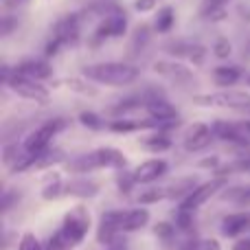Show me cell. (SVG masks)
Listing matches in <instances>:
<instances>
[{
	"instance_id": "5",
	"label": "cell",
	"mask_w": 250,
	"mask_h": 250,
	"mask_svg": "<svg viewBox=\"0 0 250 250\" xmlns=\"http://www.w3.org/2000/svg\"><path fill=\"white\" fill-rule=\"evenodd\" d=\"M195 105H204V108H229L237 110V112L250 114V95L239 90H222V92H211V95H195L193 97Z\"/></svg>"
},
{
	"instance_id": "32",
	"label": "cell",
	"mask_w": 250,
	"mask_h": 250,
	"mask_svg": "<svg viewBox=\"0 0 250 250\" xmlns=\"http://www.w3.org/2000/svg\"><path fill=\"white\" fill-rule=\"evenodd\" d=\"M154 2L156 0H136L134 7H136L138 11H149V9H154Z\"/></svg>"
},
{
	"instance_id": "23",
	"label": "cell",
	"mask_w": 250,
	"mask_h": 250,
	"mask_svg": "<svg viewBox=\"0 0 250 250\" xmlns=\"http://www.w3.org/2000/svg\"><path fill=\"white\" fill-rule=\"evenodd\" d=\"M154 233H156V237H160L163 242H171V239L176 237V226H173L171 222H160L154 229Z\"/></svg>"
},
{
	"instance_id": "1",
	"label": "cell",
	"mask_w": 250,
	"mask_h": 250,
	"mask_svg": "<svg viewBox=\"0 0 250 250\" xmlns=\"http://www.w3.org/2000/svg\"><path fill=\"white\" fill-rule=\"evenodd\" d=\"M149 222V211L147 208H125V211H108L104 213L97 230V239L101 244H112L114 237L121 233H134L147 226Z\"/></svg>"
},
{
	"instance_id": "10",
	"label": "cell",
	"mask_w": 250,
	"mask_h": 250,
	"mask_svg": "<svg viewBox=\"0 0 250 250\" xmlns=\"http://www.w3.org/2000/svg\"><path fill=\"white\" fill-rule=\"evenodd\" d=\"M224 187V178H217V180H208V182H202V185H198L193 191H191L187 198H182L180 207L178 208H189V211H198L200 207H202L204 202H208V200L213 198V195L217 193V191Z\"/></svg>"
},
{
	"instance_id": "29",
	"label": "cell",
	"mask_w": 250,
	"mask_h": 250,
	"mask_svg": "<svg viewBox=\"0 0 250 250\" xmlns=\"http://www.w3.org/2000/svg\"><path fill=\"white\" fill-rule=\"evenodd\" d=\"M79 121L86 125V127H90V129H99L101 125H104V123H101V119L97 117L95 112H82V114H79Z\"/></svg>"
},
{
	"instance_id": "20",
	"label": "cell",
	"mask_w": 250,
	"mask_h": 250,
	"mask_svg": "<svg viewBox=\"0 0 250 250\" xmlns=\"http://www.w3.org/2000/svg\"><path fill=\"white\" fill-rule=\"evenodd\" d=\"M97 191H99L97 182H90V180H75L64 187V193L77 195V198H92Z\"/></svg>"
},
{
	"instance_id": "36",
	"label": "cell",
	"mask_w": 250,
	"mask_h": 250,
	"mask_svg": "<svg viewBox=\"0 0 250 250\" xmlns=\"http://www.w3.org/2000/svg\"><path fill=\"white\" fill-rule=\"evenodd\" d=\"M244 165H248V169H250V154H248V158L244 160Z\"/></svg>"
},
{
	"instance_id": "17",
	"label": "cell",
	"mask_w": 250,
	"mask_h": 250,
	"mask_svg": "<svg viewBox=\"0 0 250 250\" xmlns=\"http://www.w3.org/2000/svg\"><path fill=\"white\" fill-rule=\"evenodd\" d=\"M239 129L242 127H237V125H233V123H226V121H215L213 123V134H215L217 138L229 141V143H237V145H248L244 132H239Z\"/></svg>"
},
{
	"instance_id": "12",
	"label": "cell",
	"mask_w": 250,
	"mask_h": 250,
	"mask_svg": "<svg viewBox=\"0 0 250 250\" xmlns=\"http://www.w3.org/2000/svg\"><path fill=\"white\" fill-rule=\"evenodd\" d=\"M169 169L167 160H158V158H151L141 163L136 169H134V180L136 185H149V182L158 180L160 176H165Z\"/></svg>"
},
{
	"instance_id": "18",
	"label": "cell",
	"mask_w": 250,
	"mask_h": 250,
	"mask_svg": "<svg viewBox=\"0 0 250 250\" xmlns=\"http://www.w3.org/2000/svg\"><path fill=\"white\" fill-rule=\"evenodd\" d=\"M242 79V70L237 66H217L213 70V82L217 83L220 88H230Z\"/></svg>"
},
{
	"instance_id": "30",
	"label": "cell",
	"mask_w": 250,
	"mask_h": 250,
	"mask_svg": "<svg viewBox=\"0 0 250 250\" xmlns=\"http://www.w3.org/2000/svg\"><path fill=\"white\" fill-rule=\"evenodd\" d=\"M213 53H215L220 60H226V57L230 55V42L229 40H224V38H220L215 42V46H213Z\"/></svg>"
},
{
	"instance_id": "37",
	"label": "cell",
	"mask_w": 250,
	"mask_h": 250,
	"mask_svg": "<svg viewBox=\"0 0 250 250\" xmlns=\"http://www.w3.org/2000/svg\"><path fill=\"white\" fill-rule=\"evenodd\" d=\"M110 250H123V246H119V244H117V246H112Z\"/></svg>"
},
{
	"instance_id": "7",
	"label": "cell",
	"mask_w": 250,
	"mask_h": 250,
	"mask_svg": "<svg viewBox=\"0 0 250 250\" xmlns=\"http://www.w3.org/2000/svg\"><path fill=\"white\" fill-rule=\"evenodd\" d=\"M64 125H66L64 119H53V121H48V123L40 125L38 129H33V132H31L29 136L24 138V143H22V145H24L26 151H31V154H35V156H40L42 151L48 149L51 141L57 136V132H60Z\"/></svg>"
},
{
	"instance_id": "2",
	"label": "cell",
	"mask_w": 250,
	"mask_h": 250,
	"mask_svg": "<svg viewBox=\"0 0 250 250\" xmlns=\"http://www.w3.org/2000/svg\"><path fill=\"white\" fill-rule=\"evenodd\" d=\"M90 82L101 83V86H129L138 79V68L132 64H123V62H105V64H92L83 68Z\"/></svg>"
},
{
	"instance_id": "31",
	"label": "cell",
	"mask_w": 250,
	"mask_h": 250,
	"mask_svg": "<svg viewBox=\"0 0 250 250\" xmlns=\"http://www.w3.org/2000/svg\"><path fill=\"white\" fill-rule=\"evenodd\" d=\"M233 250H250V235H246V237H239L237 242L233 244Z\"/></svg>"
},
{
	"instance_id": "33",
	"label": "cell",
	"mask_w": 250,
	"mask_h": 250,
	"mask_svg": "<svg viewBox=\"0 0 250 250\" xmlns=\"http://www.w3.org/2000/svg\"><path fill=\"white\" fill-rule=\"evenodd\" d=\"M200 250H220V244L215 239H207V242H200Z\"/></svg>"
},
{
	"instance_id": "9",
	"label": "cell",
	"mask_w": 250,
	"mask_h": 250,
	"mask_svg": "<svg viewBox=\"0 0 250 250\" xmlns=\"http://www.w3.org/2000/svg\"><path fill=\"white\" fill-rule=\"evenodd\" d=\"M145 112L149 114V119L158 121L160 125H167L169 121L178 119V110L165 99L160 92H145Z\"/></svg>"
},
{
	"instance_id": "24",
	"label": "cell",
	"mask_w": 250,
	"mask_h": 250,
	"mask_svg": "<svg viewBox=\"0 0 250 250\" xmlns=\"http://www.w3.org/2000/svg\"><path fill=\"white\" fill-rule=\"evenodd\" d=\"M62 191H64V185L60 182V176H57V173H53V180L48 182L46 187H44L42 195H44L46 200H51V198H57V195H60Z\"/></svg>"
},
{
	"instance_id": "19",
	"label": "cell",
	"mask_w": 250,
	"mask_h": 250,
	"mask_svg": "<svg viewBox=\"0 0 250 250\" xmlns=\"http://www.w3.org/2000/svg\"><path fill=\"white\" fill-rule=\"evenodd\" d=\"M169 53H173L176 57H189L195 64H202L204 60V48L198 44H176V46H167Z\"/></svg>"
},
{
	"instance_id": "35",
	"label": "cell",
	"mask_w": 250,
	"mask_h": 250,
	"mask_svg": "<svg viewBox=\"0 0 250 250\" xmlns=\"http://www.w3.org/2000/svg\"><path fill=\"white\" fill-rule=\"evenodd\" d=\"M242 129H244V132H248V134H250V121L244 123V125H242Z\"/></svg>"
},
{
	"instance_id": "34",
	"label": "cell",
	"mask_w": 250,
	"mask_h": 250,
	"mask_svg": "<svg viewBox=\"0 0 250 250\" xmlns=\"http://www.w3.org/2000/svg\"><path fill=\"white\" fill-rule=\"evenodd\" d=\"M22 4H26V0H4V7L7 9H18Z\"/></svg>"
},
{
	"instance_id": "27",
	"label": "cell",
	"mask_w": 250,
	"mask_h": 250,
	"mask_svg": "<svg viewBox=\"0 0 250 250\" xmlns=\"http://www.w3.org/2000/svg\"><path fill=\"white\" fill-rule=\"evenodd\" d=\"M176 224L180 226L182 230H189L191 226H193V211H189V208H178V220Z\"/></svg>"
},
{
	"instance_id": "28",
	"label": "cell",
	"mask_w": 250,
	"mask_h": 250,
	"mask_svg": "<svg viewBox=\"0 0 250 250\" xmlns=\"http://www.w3.org/2000/svg\"><path fill=\"white\" fill-rule=\"evenodd\" d=\"M160 198H167V191H165V189H151V191H147V193H141L138 202L151 204V202H158Z\"/></svg>"
},
{
	"instance_id": "8",
	"label": "cell",
	"mask_w": 250,
	"mask_h": 250,
	"mask_svg": "<svg viewBox=\"0 0 250 250\" xmlns=\"http://www.w3.org/2000/svg\"><path fill=\"white\" fill-rule=\"evenodd\" d=\"M79 38V18L77 16H66L62 18L55 24V31H53V38L46 46V55H55L62 46L66 44H75Z\"/></svg>"
},
{
	"instance_id": "16",
	"label": "cell",
	"mask_w": 250,
	"mask_h": 250,
	"mask_svg": "<svg viewBox=\"0 0 250 250\" xmlns=\"http://www.w3.org/2000/svg\"><path fill=\"white\" fill-rule=\"evenodd\" d=\"M250 229V213H233L226 215L222 222V235L224 237H239Z\"/></svg>"
},
{
	"instance_id": "11",
	"label": "cell",
	"mask_w": 250,
	"mask_h": 250,
	"mask_svg": "<svg viewBox=\"0 0 250 250\" xmlns=\"http://www.w3.org/2000/svg\"><path fill=\"white\" fill-rule=\"evenodd\" d=\"M213 136H215V134H213V125L193 123L189 127V132H187L182 145H185L187 151H200V149H207V147L211 145Z\"/></svg>"
},
{
	"instance_id": "6",
	"label": "cell",
	"mask_w": 250,
	"mask_h": 250,
	"mask_svg": "<svg viewBox=\"0 0 250 250\" xmlns=\"http://www.w3.org/2000/svg\"><path fill=\"white\" fill-rule=\"evenodd\" d=\"M60 230L66 237V242L70 244V248L79 246L83 242V237L88 235V230H90V213H88V208L83 204H77L73 211L66 213L64 224H62Z\"/></svg>"
},
{
	"instance_id": "22",
	"label": "cell",
	"mask_w": 250,
	"mask_h": 250,
	"mask_svg": "<svg viewBox=\"0 0 250 250\" xmlns=\"http://www.w3.org/2000/svg\"><path fill=\"white\" fill-rule=\"evenodd\" d=\"M173 20H176L173 9L171 7H163L158 11V16H156V31H158V33H167V31L173 26Z\"/></svg>"
},
{
	"instance_id": "38",
	"label": "cell",
	"mask_w": 250,
	"mask_h": 250,
	"mask_svg": "<svg viewBox=\"0 0 250 250\" xmlns=\"http://www.w3.org/2000/svg\"><path fill=\"white\" fill-rule=\"evenodd\" d=\"M246 83H248V86H250V75H248V77H246Z\"/></svg>"
},
{
	"instance_id": "3",
	"label": "cell",
	"mask_w": 250,
	"mask_h": 250,
	"mask_svg": "<svg viewBox=\"0 0 250 250\" xmlns=\"http://www.w3.org/2000/svg\"><path fill=\"white\" fill-rule=\"evenodd\" d=\"M127 158L114 147H99V149L90 151V154H82L77 158H73L68 163V171L75 173H83V171H92V169H101V167H112V169H125Z\"/></svg>"
},
{
	"instance_id": "4",
	"label": "cell",
	"mask_w": 250,
	"mask_h": 250,
	"mask_svg": "<svg viewBox=\"0 0 250 250\" xmlns=\"http://www.w3.org/2000/svg\"><path fill=\"white\" fill-rule=\"evenodd\" d=\"M2 83L7 88H11L18 97L22 99H31V101H40V104H46L48 101V90L42 86V82L38 79L24 77V75H18L13 68L4 66L2 68Z\"/></svg>"
},
{
	"instance_id": "13",
	"label": "cell",
	"mask_w": 250,
	"mask_h": 250,
	"mask_svg": "<svg viewBox=\"0 0 250 250\" xmlns=\"http://www.w3.org/2000/svg\"><path fill=\"white\" fill-rule=\"evenodd\" d=\"M154 70L158 75H163V77L171 79V82L182 83V86L193 82V73H191L185 64H180V62H156Z\"/></svg>"
},
{
	"instance_id": "26",
	"label": "cell",
	"mask_w": 250,
	"mask_h": 250,
	"mask_svg": "<svg viewBox=\"0 0 250 250\" xmlns=\"http://www.w3.org/2000/svg\"><path fill=\"white\" fill-rule=\"evenodd\" d=\"M18 250H44V248L33 233H24L20 239V244H18Z\"/></svg>"
},
{
	"instance_id": "14",
	"label": "cell",
	"mask_w": 250,
	"mask_h": 250,
	"mask_svg": "<svg viewBox=\"0 0 250 250\" xmlns=\"http://www.w3.org/2000/svg\"><path fill=\"white\" fill-rule=\"evenodd\" d=\"M13 70H16L18 75H24V77H31V79H38V82H44V79H48L53 75V68L48 66V62L44 60H22L20 64L13 66Z\"/></svg>"
},
{
	"instance_id": "21",
	"label": "cell",
	"mask_w": 250,
	"mask_h": 250,
	"mask_svg": "<svg viewBox=\"0 0 250 250\" xmlns=\"http://www.w3.org/2000/svg\"><path fill=\"white\" fill-rule=\"evenodd\" d=\"M145 145L149 147V151H167L171 147V138L165 132H154L149 138H145Z\"/></svg>"
},
{
	"instance_id": "15",
	"label": "cell",
	"mask_w": 250,
	"mask_h": 250,
	"mask_svg": "<svg viewBox=\"0 0 250 250\" xmlns=\"http://www.w3.org/2000/svg\"><path fill=\"white\" fill-rule=\"evenodd\" d=\"M125 29H127V18H125V13L114 11V13H110L104 22H101V26L97 29V38H99V40H104V38H119V35L125 33Z\"/></svg>"
},
{
	"instance_id": "25",
	"label": "cell",
	"mask_w": 250,
	"mask_h": 250,
	"mask_svg": "<svg viewBox=\"0 0 250 250\" xmlns=\"http://www.w3.org/2000/svg\"><path fill=\"white\" fill-rule=\"evenodd\" d=\"M68 248H70V244L66 242V237L62 235V230H57V233H53L51 237H48L46 248L44 250H68Z\"/></svg>"
}]
</instances>
